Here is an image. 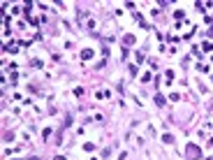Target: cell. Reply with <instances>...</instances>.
<instances>
[{
    "mask_svg": "<svg viewBox=\"0 0 213 160\" xmlns=\"http://www.w3.org/2000/svg\"><path fill=\"white\" fill-rule=\"evenodd\" d=\"M199 156H202L199 146H195V144H188V158H199Z\"/></svg>",
    "mask_w": 213,
    "mask_h": 160,
    "instance_id": "obj_1",
    "label": "cell"
},
{
    "mask_svg": "<svg viewBox=\"0 0 213 160\" xmlns=\"http://www.w3.org/2000/svg\"><path fill=\"white\" fill-rule=\"evenodd\" d=\"M81 58H83V61H88V58H93V51H90V49H86V51L81 53Z\"/></svg>",
    "mask_w": 213,
    "mask_h": 160,
    "instance_id": "obj_2",
    "label": "cell"
},
{
    "mask_svg": "<svg viewBox=\"0 0 213 160\" xmlns=\"http://www.w3.org/2000/svg\"><path fill=\"white\" fill-rule=\"evenodd\" d=\"M174 16H176V19H178V21H181V19L185 16V12H183V9H176V12H174Z\"/></svg>",
    "mask_w": 213,
    "mask_h": 160,
    "instance_id": "obj_3",
    "label": "cell"
},
{
    "mask_svg": "<svg viewBox=\"0 0 213 160\" xmlns=\"http://www.w3.org/2000/svg\"><path fill=\"white\" fill-rule=\"evenodd\" d=\"M155 105L162 107V105H165V98H162V95H155Z\"/></svg>",
    "mask_w": 213,
    "mask_h": 160,
    "instance_id": "obj_4",
    "label": "cell"
},
{
    "mask_svg": "<svg viewBox=\"0 0 213 160\" xmlns=\"http://www.w3.org/2000/svg\"><path fill=\"white\" fill-rule=\"evenodd\" d=\"M123 42H125V44H132V42H134V37H132V35H125V40H123Z\"/></svg>",
    "mask_w": 213,
    "mask_h": 160,
    "instance_id": "obj_5",
    "label": "cell"
},
{
    "mask_svg": "<svg viewBox=\"0 0 213 160\" xmlns=\"http://www.w3.org/2000/svg\"><path fill=\"white\" fill-rule=\"evenodd\" d=\"M211 160H213V158H211Z\"/></svg>",
    "mask_w": 213,
    "mask_h": 160,
    "instance_id": "obj_6",
    "label": "cell"
}]
</instances>
